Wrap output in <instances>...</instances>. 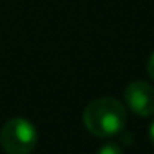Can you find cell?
<instances>
[{"instance_id":"obj_1","label":"cell","mask_w":154,"mask_h":154,"mask_svg":"<svg viewBox=\"0 0 154 154\" xmlns=\"http://www.w3.org/2000/svg\"><path fill=\"white\" fill-rule=\"evenodd\" d=\"M83 123L94 136L113 137L126 126V109L116 98H98L86 106L83 113Z\"/></svg>"},{"instance_id":"obj_2","label":"cell","mask_w":154,"mask_h":154,"mask_svg":"<svg viewBox=\"0 0 154 154\" xmlns=\"http://www.w3.org/2000/svg\"><path fill=\"white\" fill-rule=\"evenodd\" d=\"M37 143V128L25 118L8 119L0 131V144L7 154H32Z\"/></svg>"},{"instance_id":"obj_3","label":"cell","mask_w":154,"mask_h":154,"mask_svg":"<svg viewBox=\"0 0 154 154\" xmlns=\"http://www.w3.org/2000/svg\"><path fill=\"white\" fill-rule=\"evenodd\" d=\"M124 100L133 113L137 116L154 114V88L144 81H133L124 90Z\"/></svg>"},{"instance_id":"obj_4","label":"cell","mask_w":154,"mask_h":154,"mask_svg":"<svg viewBox=\"0 0 154 154\" xmlns=\"http://www.w3.org/2000/svg\"><path fill=\"white\" fill-rule=\"evenodd\" d=\"M96 154H123V151H121V147L118 146V144L108 143V144H104V146H101Z\"/></svg>"},{"instance_id":"obj_5","label":"cell","mask_w":154,"mask_h":154,"mask_svg":"<svg viewBox=\"0 0 154 154\" xmlns=\"http://www.w3.org/2000/svg\"><path fill=\"white\" fill-rule=\"evenodd\" d=\"M147 73H149V76L154 80V53L149 57V60H147Z\"/></svg>"},{"instance_id":"obj_6","label":"cell","mask_w":154,"mask_h":154,"mask_svg":"<svg viewBox=\"0 0 154 154\" xmlns=\"http://www.w3.org/2000/svg\"><path fill=\"white\" fill-rule=\"evenodd\" d=\"M149 139H151V143H152V146H154V121H152V124H151V128H149Z\"/></svg>"}]
</instances>
